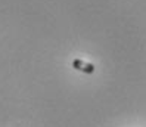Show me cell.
Masks as SVG:
<instances>
[{
    "label": "cell",
    "instance_id": "1",
    "mask_svg": "<svg viewBox=\"0 0 146 127\" xmlns=\"http://www.w3.org/2000/svg\"><path fill=\"white\" fill-rule=\"evenodd\" d=\"M72 68L77 70V71L86 72V74H93L94 72V65L90 64V62L81 61V59H74L72 61Z\"/></svg>",
    "mask_w": 146,
    "mask_h": 127
}]
</instances>
